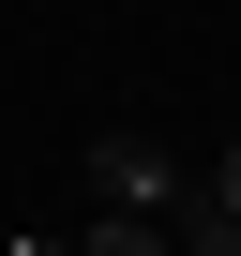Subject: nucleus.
<instances>
[{"mask_svg": "<svg viewBox=\"0 0 241 256\" xmlns=\"http://www.w3.org/2000/svg\"><path fill=\"white\" fill-rule=\"evenodd\" d=\"M76 256H181V241H166L151 211H90V241H76Z\"/></svg>", "mask_w": 241, "mask_h": 256, "instance_id": "obj_2", "label": "nucleus"}, {"mask_svg": "<svg viewBox=\"0 0 241 256\" xmlns=\"http://www.w3.org/2000/svg\"><path fill=\"white\" fill-rule=\"evenodd\" d=\"M0 256H76V241H0Z\"/></svg>", "mask_w": 241, "mask_h": 256, "instance_id": "obj_4", "label": "nucleus"}, {"mask_svg": "<svg viewBox=\"0 0 241 256\" xmlns=\"http://www.w3.org/2000/svg\"><path fill=\"white\" fill-rule=\"evenodd\" d=\"M90 211H151V226H166V211H181V166H166L151 136H90Z\"/></svg>", "mask_w": 241, "mask_h": 256, "instance_id": "obj_1", "label": "nucleus"}, {"mask_svg": "<svg viewBox=\"0 0 241 256\" xmlns=\"http://www.w3.org/2000/svg\"><path fill=\"white\" fill-rule=\"evenodd\" d=\"M196 211H211V226H226V241H241V151H226V166H211V181H196Z\"/></svg>", "mask_w": 241, "mask_h": 256, "instance_id": "obj_3", "label": "nucleus"}]
</instances>
